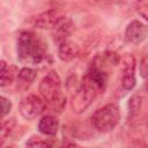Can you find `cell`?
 I'll return each mask as SVG.
<instances>
[{"label": "cell", "mask_w": 148, "mask_h": 148, "mask_svg": "<svg viewBox=\"0 0 148 148\" xmlns=\"http://www.w3.org/2000/svg\"><path fill=\"white\" fill-rule=\"evenodd\" d=\"M17 58L22 62L39 64L44 59V51L36 36L30 31L20 34L16 44Z\"/></svg>", "instance_id": "1"}, {"label": "cell", "mask_w": 148, "mask_h": 148, "mask_svg": "<svg viewBox=\"0 0 148 148\" xmlns=\"http://www.w3.org/2000/svg\"><path fill=\"white\" fill-rule=\"evenodd\" d=\"M39 92L42 98L50 103V105L53 106V109H57L60 111V109L64 108L66 103V98L61 95V80L57 72H50L47 73L39 83Z\"/></svg>", "instance_id": "2"}, {"label": "cell", "mask_w": 148, "mask_h": 148, "mask_svg": "<svg viewBox=\"0 0 148 148\" xmlns=\"http://www.w3.org/2000/svg\"><path fill=\"white\" fill-rule=\"evenodd\" d=\"M119 119H120L119 108L113 103H109L92 113L91 124L99 132H109L114 128Z\"/></svg>", "instance_id": "3"}, {"label": "cell", "mask_w": 148, "mask_h": 148, "mask_svg": "<svg viewBox=\"0 0 148 148\" xmlns=\"http://www.w3.org/2000/svg\"><path fill=\"white\" fill-rule=\"evenodd\" d=\"M98 90L96 87L91 83V81L88 79L87 75H84L82 82L80 83L79 88L74 92L73 99H72V109L75 113H82L88 109V106L91 104L94 98L96 97V94Z\"/></svg>", "instance_id": "4"}, {"label": "cell", "mask_w": 148, "mask_h": 148, "mask_svg": "<svg viewBox=\"0 0 148 148\" xmlns=\"http://www.w3.org/2000/svg\"><path fill=\"white\" fill-rule=\"evenodd\" d=\"M45 106L46 103L40 96H37L35 94H28L20 102V113L23 118L32 120L43 113Z\"/></svg>", "instance_id": "5"}, {"label": "cell", "mask_w": 148, "mask_h": 148, "mask_svg": "<svg viewBox=\"0 0 148 148\" xmlns=\"http://www.w3.org/2000/svg\"><path fill=\"white\" fill-rule=\"evenodd\" d=\"M65 17L66 16L60 8H51L37 17L35 25L38 29H54Z\"/></svg>", "instance_id": "6"}, {"label": "cell", "mask_w": 148, "mask_h": 148, "mask_svg": "<svg viewBox=\"0 0 148 148\" xmlns=\"http://www.w3.org/2000/svg\"><path fill=\"white\" fill-rule=\"evenodd\" d=\"M148 36V28L140 21L134 20L126 27L125 39L131 44H140Z\"/></svg>", "instance_id": "7"}, {"label": "cell", "mask_w": 148, "mask_h": 148, "mask_svg": "<svg viewBox=\"0 0 148 148\" xmlns=\"http://www.w3.org/2000/svg\"><path fill=\"white\" fill-rule=\"evenodd\" d=\"M88 76V79L91 81V83L96 87V89L98 91H103L106 82H108V73L98 65L96 64H91L89 71L86 74Z\"/></svg>", "instance_id": "8"}, {"label": "cell", "mask_w": 148, "mask_h": 148, "mask_svg": "<svg viewBox=\"0 0 148 148\" xmlns=\"http://www.w3.org/2000/svg\"><path fill=\"white\" fill-rule=\"evenodd\" d=\"M135 69V60L133 56H127L125 58V67H124V75L121 77V86L126 90H131L134 88L136 80L134 75Z\"/></svg>", "instance_id": "9"}, {"label": "cell", "mask_w": 148, "mask_h": 148, "mask_svg": "<svg viewBox=\"0 0 148 148\" xmlns=\"http://www.w3.org/2000/svg\"><path fill=\"white\" fill-rule=\"evenodd\" d=\"M59 128V120L56 116L46 114L38 123V131L44 135H54Z\"/></svg>", "instance_id": "10"}, {"label": "cell", "mask_w": 148, "mask_h": 148, "mask_svg": "<svg viewBox=\"0 0 148 148\" xmlns=\"http://www.w3.org/2000/svg\"><path fill=\"white\" fill-rule=\"evenodd\" d=\"M79 53V47L69 42V40H65L62 43L59 44V49H58V56L62 61H71L73 60Z\"/></svg>", "instance_id": "11"}, {"label": "cell", "mask_w": 148, "mask_h": 148, "mask_svg": "<svg viewBox=\"0 0 148 148\" xmlns=\"http://www.w3.org/2000/svg\"><path fill=\"white\" fill-rule=\"evenodd\" d=\"M16 74H18V72L15 66H8L5 60L0 61V86L1 87H5L12 83Z\"/></svg>", "instance_id": "12"}, {"label": "cell", "mask_w": 148, "mask_h": 148, "mask_svg": "<svg viewBox=\"0 0 148 148\" xmlns=\"http://www.w3.org/2000/svg\"><path fill=\"white\" fill-rule=\"evenodd\" d=\"M72 30H73V25H72L71 21L65 17V18L54 28V36H56L54 38H56V39L59 42V44H60V43L67 40V37L71 35Z\"/></svg>", "instance_id": "13"}, {"label": "cell", "mask_w": 148, "mask_h": 148, "mask_svg": "<svg viewBox=\"0 0 148 148\" xmlns=\"http://www.w3.org/2000/svg\"><path fill=\"white\" fill-rule=\"evenodd\" d=\"M141 105H142L141 96L138 95V94H134L128 101V117L130 118H134L140 112Z\"/></svg>", "instance_id": "14"}, {"label": "cell", "mask_w": 148, "mask_h": 148, "mask_svg": "<svg viewBox=\"0 0 148 148\" xmlns=\"http://www.w3.org/2000/svg\"><path fill=\"white\" fill-rule=\"evenodd\" d=\"M18 77L27 83H31L36 77V72L30 67H23L18 71Z\"/></svg>", "instance_id": "15"}, {"label": "cell", "mask_w": 148, "mask_h": 148, "mask_svg": "<svg viewBox=\"0 0 148 148\" xmlns=\"http://www.w3.org/2000/svg\"><path fill=\"white\" fill-rule=\"evenodd\" d=\"M14 125H15V120L14 119H8V120H3L2 121V126H1V138H2V141L6 139V136L9 135V133L12 132Z\"/></svg>", "instance_id": "16"}, {"label": "cell", "mask_w": 148, "mask_h": 148, "mask_svg": "<svg viewBox=\"0 0 148 148\" xmlns=\"http://www.w3.org/2000/svg\"><path fill=\"white\" fill-rule=\"evenodd\" d=\"M0 101H1V116L3 118L5 116H7L10 112V110H12V102L8 98H6L5 96H1Z\"/></svg>", "instance_id": "17"}, {"label": "cell", "mask_w": 148, "mask_h": 148, "mask_svg": "<svg viewBox=\"0 0 148 148\" xmlns=\"http://www.w3.org/2000/svg\"><path fill=\"white\" fill-rule=\"evenodd\" d=\"M27 148H52V146L43 140H30L27 143Z\"/></svg>", "instance_id": "18"}, {"label": "cell", "mask_w": 148, "mask_h": 148, "mask_svg": "<svg viewBox=\"0 0 148 148\" xmlns=\"http://www.w3.org/2000/svg\"><path fill=\"white\" fill-rule=\"evenodd\" d=\"M138 13L146 20V21H148V1H146V2H141L139 6H138Z\"/></svg>", "instance_id": "19"}, {"label": "cell", "mask_w": 148, "mask_h": 148, "mask_svg": "<svg viewBox=\"0 0 148 148\" xmlns=\"http://www.w3.org/2000/svg\"><path fill=\"white\" fill-rule=\"evenodd\" d=\"M140 73L142 77H148V58L142 59L141 65H140Z\"/></svg>", "instance_id": "20"}, {"label": "cell", "mask_w": 148, "mask_h": 148, "mask_svg": "<svg viewBox=\"0 0 148 148\" xmlns=\"http://www.w3.org/2000/svg\"><path fill=\"white\" fill-rule=\"evenodd\" d=\"M59 148H81L80 146L75 145V143H72V142H68V143H65L62 146H60Z\"/></svg>", "instance_id": "21"}, {"label": "cell", "mask_w": 148, "mask_h": 148, "mask_svg": "<svg viewBox=\"0 0 148 148\" xmlns=\"http://www.w3.org/2000/svg\"><path fill=\"white\" fill-rule=\"evenodd\" d=\"M5 148H14V147H5Z\"/></svg>", "instance_id": "22"}]
</instances>
